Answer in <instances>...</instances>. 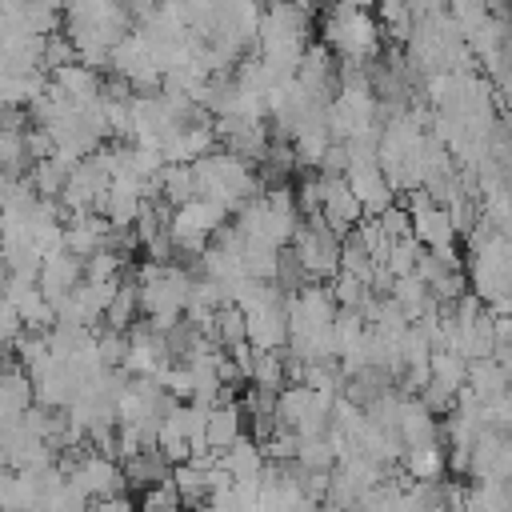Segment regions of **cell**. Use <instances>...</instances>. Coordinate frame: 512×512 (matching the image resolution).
<instances>
[{
    "label": "cell",
    "mask_w": 512,
    "mask_h": 512,
    "mask_svg": "<svg viewBox=\"0 0 512 512\" xmlns=\"http://www.w3.org/2000/svg\"><path fill=\"white\" fill-rule=\"evenodd\" d=\"M192 176H196V196H208V200L224 204L228 212H236L244 200L264 192L256 172L232 152H208V156L192 160Z\"/></svg>",
    "instance_id": "obj_1"
},
{
    "label": "cell",
    "mask_w": 512,
    "mask_h": 512,
    "mask_svg": "<svg viewBox=\"0 0 512 512\" xmlns=\"http://www.w3.org/2000/svg\"><path fill=\"white\" fill-rule=\"evenodd\" d=\"M324 48L340 56V64H372L380 52V28L368 12L336 4L324 16Z\"/></svg>",
    "instance_id": "obj_2"
},
{
    "label": "cell",
    "mask_w": 512,
    "mask_h": 512,
    "mask_svg": "<svg viewBox=\"0 0 512 512\" xmlns=\"http://www.w3.org/2000/svg\"><path fill=\"white\" fill-rule=\"evenodd\" d=\"M292 256L300 260L308 280H332L336 260H340V236L332 228H324L320 216H308V224H300L292 236Z\"/></svg>",
    "instance_id": "obj_3"
},
{
    "label": "cell",
    "mask_w": 512,
    "mask_h": 512,
    "mask_svg": "<svg viewBox=\"0 0 512 512\" xmlns=\"http://www.w3.org/2000/svg\"><path fill=\"white\" fill-rule=\"evenodd\" d=\"M64 480L76 484L88 500H104V496L124 492V472L104 452H80V456H72V464L64 468Z\"/></svg>",
    "instance_id": "obj_4"
},
{
    "label": "cell",
    "mask_w": 512,
    "mask_h": 512,
    "mask_svg": "<svg viewBox=\"0 0 512 512\" xmlns=\"http://www.w3.org/2000/svg\"><path fill=\"white\" fill-rule=\"evenodd\" d=\"M508 464H512L508 436L496 428H480V436L468 448V476H476V484H504Z\"/></svg>",
    "instance_id": "obj_5"
},
{
    "label": "cell",
    "mask_w": 512,
    "mask_h": 512,
    "mask_svg": "<svg viewBox=\"0 0 512 512\" xmlns=\"http://www.w3.org/2000/svg\"><path fill=\"white\" fill-rule=\"evenodd\" d=\"M244 344L252 352H276L288 344V320H284V296L244 312Z\"/></svg>",
    "instance_id": "obj_6"
},
{
    "label": "cell",
    "mask_w": 512,
    "mask_h": 512,
    "mask_svg": "<svg viewBox=\"0 0 512 512\" xmlns=\"http://www.w3.org/2000/svg\"><path fill=\"white\" fill-rule=\"evenodd\" d=\"M84 280V260H76L72 252H52V256H44L40 260V272H36V288H40V296L56 308L76 284Z\"/></svg>",
    "instance_id": "obj_7"
},
{
    "label": "cell",
    "mask_w": 512,
    "mask_h": 512,
    "mask_svg": "<svg viewBox=\"0 0 512 512\" xmlns=\"http://www.w3.org/2000/svg\"><path fill=\"white\" fill-rule=\"evenodd\" d=\"M324 180V200H320V220H324V228H332L336 236H348L360 220H364V212H360V204H356V196L348 192V184L340 180V176H320Z\"/></svg>",
    "instance_id": "obj_8"
},
{
    "label": "cell",
    "mask_w": 512,
    "mask_h": 512,
    "mask_svg": "<svg viewBox=\"0 0 512 512\" xmlns=\"http://www.w3.org/2000/svg\"><path fill=\"white\" fill-rule=\"evenodd\" d=\"M396 436H400L404 448L440 444V424H436V416L416 396H404L400 400V416H396Z\"/></svg>",
    "instance_id": "obj_9"
},
{
    "label": "cell",
    "mask_w": 512,
    "mask_h": 512,
    "mask_svg": "<svg viewBox=\"0 0 512 512\" xmlns=\"http://www.w3.org/2000/svg\"><path fill=\"white\" fill-rule=\"evenodd\" d=\"M236 436H244V412H240V404H236V400L212 404L208 416H204V444H208L212 452H224Z\"/></svg>",
    "instance_id": "obj_10"
},
{
    "label": "cell",
    "mask_w": 512,
    "mask_h": 512,
    "mask_svg": "<svg viewBox=\"0 0 512 512\" xmlns=\"http://www.w3.org/2000/svg\"><path fill=\"white\" fill-rule=\"evenodd\" d=\"M156 188V200H164L168 208H180L188 200H196V176H192V164H164L152 180Z\"/></svg>",
    "instance_id": "obj_11"
},
{
    "label": "cell",
    "mask_w": 512,
    "mask_h": 512,
    "mask_svg": "<svg viewBox=\"0 0 512 512\" xmlns=\"http://www.w3.org/2000/svg\"><path fill=\"white\" fill-rule=\"evenodd\" d=\"M120 472H124V484H128V488H152V484H164V480H168L172 464H168L156 448H144V452L128 456Z\"/></svg>",
    "instance_id": "obj_12"
},
{
    "label": "cell",
    "mask_w": 512,
    "mask_h": 512,
    "mask_svg": "<svg viewBox=\"0 0 512 512\" xmlns=\"http://www.w3.org/2000/svg\"><path fill=\"white\" fill-rule=\"evenodd\" d=\"M220 464H224V472H228L232 480H252V476H260L264 456H260V444H256L252 436H236V440L220 452Z\"/></svg>",
    "instance_id": "obj_13"
},
{
    "label": "cell",
    "mask_w": 512,
    "mask_h": 512,
    "mask_svg": "<svg viewBox=\"0 0 512 512\" xmlns=\"http://www.w3.org/2000/svg\"><path fill=\"white\" fill-rule=\"evenodd\" d=\"M400 464H404V472H408V480H416V484H436L440 476H444V448L440 444H420V448H404L400 452Z\"/></svg>",
    "instance_id": "obj_14"
},
{
    "label": "cell",
    "mask_w": 512,
    "mask_h": 512,
    "mask_svg": "<svg viewBox=\"0 0 512 512\" xmlns=\"http://www.w3.org/2000/svg\"><path fill=\"white\" fill-rule=\"evenodd\" d=\"M464 388H472L480 400L504 396V392H508V368H500L492 356L468 360V376H464Z\"/></svg>",
    "instance_id": "obj_15"
},
{
    "label": "cell",
    "mask_w": 512,
    "mask_h": 512,
    "mask_svg": "<svg viewBox=\"0 0 512 512\" xmlns=\"http://www.w3.org/2000/svg\"><path fill=\"white\" fill-rule=\"evenodd\" d=\"M168 480H172V488H176V496H180V508H200V504H208V476H204L200 464H192V460L172 464Z\"/></svg>",
    "instance_id": "obj_16"
},
{
    "label": "cell",
    "mask_w": 512,
    "mask_h": 512,
    "mask_svg": "<svg viewBox=\"0 0 512 512\" xmlns=\"http://www.w3.org/2000/svg\"><path fill=\"white\" fill-rule=\"evenodd\" d=\"M464 376H468V360H464V356H456V352H448V348H440V352L428 356V380L440 384L444 392L456 396V392L464 388Z\"/></svg>",
    "instance_id": "obj_17"
},
{
    "label": "cell",
    "mask_w": 512,
    "mask_h": 512,
    "mask_svg": "<svg viewBox=\"0 0 512 512\" xmlns=\"http://www.w3.org/2000/svg\"><path fill=\"white\" fill-rule=\"evenodd\" d=\"M136 312H140V304H136V280L128 276V280L116 284V292H112V300H108V308H104L108 332H128Z\"/></svg>",
    "instance_id": "obj_18"
},
{
    "label": "cell",
    "mask_w": 512,
    "mask_h": 512,
    "mask_svg": "<svg viewBox=\"0 0 512 512\" xmlns=\"http://www.w3.org/2000/svg\"><path fill=\"white\" fill-rule=\"evenodd\" d=\"M276 256H280V248H272V244H264V240H256V236H244L240 268H244V276H252V280H272Z\"/></svg>",
    "instance_id": "obj_19"
},
{
    "label": "cell",
    "mask_w": 512,
    "mask_h": 512,
    "mask_svg": "<svg viewBox=\"0 0 512 512\" xmlns=\"http://www.w3.org/2000/svg\"><path fill=\"white\" fill-rule=\"evenodd\" d=\"M248 380H252V388L276 396V392L284 388V380H288V372H284V348H276V352H256Z\"/></svg>",
    "instance_id": "obj_20"
},
{
    "label": "cell",
    "mask_w": 512,
    "mask_h": 512,
    "mask_svg": "<svg viewBox=\"0 0 512 512\" xmlns=\"http://www.w3.org/2000/svg\"><path fill=\"white\" fill-rule=\"evenodd\" d=\"M124 272V256L108 252V248H96L88 260H84V280L88 284H116Z\"/></svg>",
    "instance_id": "obj_21"
},
{
    "label": "cell",
    "mask_w": 512,
    "mask_h": 512,
    "mask_svg": "<svg viewBox=\"0 0 512 512\" xmlns=\"http://www.w3.org/2000/svg\"><path fill=\"white\" fill-rule=\"evenodd\" d=\"M420 244L412 240V236H404V240H392V248H388V256H384V268H388V276L396 280V276H412L416 272V260H420Z\"/></svg>",
    "instance_id": "obj_22"
},
{
    "label": "cell",
    "mask_w": 512,
    "mask_h": 512,
    "mask_svg": "<svg viewBox=\"0 0 512 512\" xmlns=\"http://www.w3.org/2000/svg\"><path fill=\"white\" fill-rule=\"evenodd\" d=\"M212 340H216L220 348L244 344V312H240V308H232V304L216 308V328H212Z\"/></svg>",
    "instance_id": "obj_23"
},
{
    "label": "cell",
    "mask_w": 512,
    "mask_h": 512,
    "mask_svg": "<svg viewBox=\"0 0 512 512\" xmlns=\"http://www.w3.org/2000/svg\"><path fill=\"white\" fill-rule=\"evenodd\" d=\"M28 184H32V192H36L40 200H56L60 188H64V172H60L52 160H36L32 172H28Z\"/></svg>",
    "instance_id": "obj_24"
},
{
    "label": "cell",
    "mask_w": 512,
    "mask_h": 512,
    "mask_svg": "<svg viewBox=\"0 0 512 512\" xmlns=\"http://www.w3.org/2000/svg\"><path fill=\"white\" fill-rule=\"evenodd\" d=\"M40 64H44L48 72H56V68H64V64H76L72 40H68L64 32H48V36H44V48H40Z\"/></svg>",
    "instance_id": "obj_25"
},
{
    "label": "cell",
    "mask_w": 512,
    "mask_h": 512,
    "mask_svg": "<svg viewBox=\"0 0 512 512\" xmlns=\"http://www.w3.org/2000/svg\"><path fill=\"white\" fill-rule=\"evenodd\" d=\"M328 292H332V300H336V308H352V312H360V304L372 296L360 280H352V276H344V272H336L332 276V284H328Z\"/></svg>",
    "instance_id": "obj_26"
},
{
    "label": "cell",
    "mask_w": 512,
    "mask_h": 512,
    "mask_svg": "<svg viewBox=\"0 0 512 512\" xmlns=\"http://www.w3.org/2000/svg\"><path fill=\"white\" fill-rule=\"evenodd\" d=\"M24 164H28V156H24L20 132H0V172L4 176H20Z\"/></svg>",
    "instance_id": "obj_27"
},
{
    "label": "cell",
    "mask_w": 512,
    "mask_h": 512,
    "mask_svg": "<svg viewBox=\"0 0 512 512\" xmlns=\"http://www.w3.org/2000/svg\"><path fill=\"white\" fill-rule=\"evenodd\" d=\"M292 200H296V212L300 216H316L320 212V200H324V180L320 176H304L292 188Z\"/></svg>",
    "instance_id": "obj_28"
},
{
    "label": "cell",
    "mask_w": 512,
    "mask_h": 512,
    "mask_svg": "<svg viewBox=\"0 0 512 512\" xmlns=\"http://www.w3.org/2000/svg\"><path fill=\"white\" fill-rule=\"evenodd\" d=\"M376 220V228L388 236V240H404L408 232H412V220H408V208L404 204H388L380 216H372Z\"/></svg>",
    "instance_id": "obj_29"
},
{
    "label": "cell",
    "mask_w": 512,
    "mask_h": 512,
    "mask_svg": "<svg viewBox=\"0 0 512 512\" xmlns=\"http://www.w3.org/2000/svg\"><path fill=\"white\" fill-rule=\"evenodd\" d=\"M176 508H180V496H176L172 480L144 488V512H176Z\"/></svg>",
    "instance_id": "obj_30"
},
{
    "label": "cell",
    "mask_w": 512,
    "mask_h": 512,
    "mask_svg": "<svg viewBox=\"0 0 512 512\" xmlns=\"http://www.w3.org/2000/svg\"><path fill=\"white\" fill-rule=\"evenodd\" d=\"M96 356L104 368H120L124 360V332H100L96 336Z\"/></svg>",
    "instance_id": "obj_31"
},
{
    "label": "cell",
    "mask_w": 512,
    "mask_h": 512,
    "mask_svg": "<svg viewBox=\"0 0 512 512\" xmlns=\"http://www.w3.org/2000/svg\"><path fill=\"white\" fill-rule=\"evenodd\" d=\"M20 140H24V156H32V164L52 156V140L44 136V128H24Z\"/></svg>",
    "instance_id": "obj_32"
},
{
    "label": "cell",
    "mask_w": 512,
    "mask_h": 512,
    "mask_svg": "<svg viewBox=\"0 0 512 512\" xmlns=\"http://www.w3.org/2000/svg\"><path fill=\"white\" fill-rule=\"evenodd\" d=\"M24 332V324H20V316H16V308L0 296V348H8V344H16V336Z\"/></svg>",
    "instance_id": "obj_33"
},
{
    "label": "cell",
    "mask_w": 512,
    "mask_h": 512,
    "mask_svg": "<svg viewBox=\"0 0 512 512\" xmlns=\"http://www.w3.org/2000/svg\"><path fill=\"white\" fill-rule=\"evenodd\" d=\"M376 8H380L384 28H392V24H408V20H412V0H376Z\"/></svg>",
    "instance_id": "obj_34"
},
{
    "label": "cell",
    "mask_w": 512,
    "mask_h": 512,
    "mask_svg": "<svg viewBox=\"0 0 512 512\" xmlns=\"http://www.w3.org/2000/svg\"><path fill=\"white\" fill-rule=\"evenodd\" d=\"M88 512H136V504H132V496H128V492H116V496L96 500Z\"/></svg>",
    "instance_id": "obj_35"
},
{
    "label": "cell",
    "mask_w": 512,
    "mask_h": 512,
    "mask_svg": "<svg viewBox=\"0 0 512 512\" xmlns=\"http://www.w3.org/2000/svg\"><path fill=\"white\" fill-rule=\"evenodd\" d=\"M344 8H360V12H368V8H376V0H340Z\"/></svg>",
    "instance_id": "obj_36"
}]
</instances>
